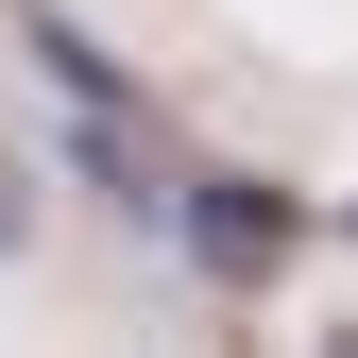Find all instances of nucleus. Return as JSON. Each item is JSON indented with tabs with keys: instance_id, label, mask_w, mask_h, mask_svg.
<instances>
[{
	"instance_id": "f257e3e1",
	"label": "nucleus",
	"mask_w": 358,
	"mask_h": 358,
	"mask_svg": "<svg viewBox=\"0 0 358 358\" xmlns=\"http://www.w3.org/2000/svg\"><path fill=\"white\" fill-rule=\"evenodd\" d=\"M188 239L222 256V273H256V256H273V205H256V188H205V205H188Z\"/></svg>"
}]
</instances>
